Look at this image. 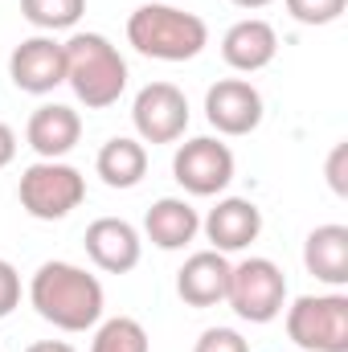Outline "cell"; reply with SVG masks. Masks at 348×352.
I'll list each match as a JSON object with an SVG mask.
<instances>
[{"mask_svg":"<svg viewBox=\"0 0 348 352\" xmlns=\"http://www.w3.org/2000/svg\"><path fill=\"white\" fill-rule=\"evenodd\" d=\"M29 303L37 316L62 332H87L102 320V283L74 263H41L29 283Z\"/></svg>","mask_w":348,"mask_h":352,"instance_id":"1","label":"cell"},{"mask_svg":"<svg viewBox=\"0 0 348 352\" xmlns=\"http://www.w3.org/2000/svg\"><path fill=\"white\" fill-rule=\"evenodd\" d=\"M127 41L156 62H193L209 45V25L173 4H140L127 16Z\"/></svg>","mask_w":348,"mask_h":352,"instance_id":"2","label":"cell"},{"mask_svg":"<svg viewBox=\"0 0 348 352\" xmlns=\"http://www.w3.org/2000/svg\"><path fill=\"white\" fill-rule=\"evenodd\" d=\"M66 82L87 111H107L127 90V62L102 33H74L66 45Z\"/></svg>","mask_w":348,"mask_h":352,"instance_id":"3","label":"cell"},{"mask_svg":"<svg viewBox=\"0 0 348 352\" xmlns=\"http://www.w3.org/2000/svg\"><path fill=\"white\" fill-rule=\"evenodd\" d=\"M21 209L37 221H62L70 217L83 201H87V180L78 168L62 164V160H37L21 173L17 184Z\"/></svg>","mask_w":348,"mask_h":352,"instance_id":"4","label":"cell"},{"mask_svg":"<svg viewBox=\"0 0 348 352\" xmlns=\"http://www.w3.org/2000/svg\"><path fill=\"white\" fill-rule=\"evenodd\" d=\"M287 336L303 352H348V295H299L287 307Z\"/></svg>","mask_w":348,"mask_h":352,"instance_id":"5","label":"cell"},{"mask_svg":"<svg viewBox=\"0 0 348 352\" xmlns=\"http://www.w3.org/2000/svg\"><path fill=\"white\" fill-rule=\"evenodd\" d=\"M226 303L250 320V324H270L283 316L287 303V278L270 258H246V263L230 266V291Z\"/></svg>","mask_w":348,"mask_h":352,"instance_id":"6","label":"cell"},{"mask_svg":"<svg viewBox=\"0 0 348 352\" xmlns=\"http://www.w3.org/2000/svg\"><path fill=\"white\" fill-rule=\"evenodd\" d=\"M173 176L176 184L184 192H193V197H217L234 180V152L221 140H213V135H197V140L176 148Z\"/></svg>","mask_w":348,"mask_h":352,"instance_id":"7","label":"cell"},{"mask_svg":"<svg viewBox=\"0 0 348 352\" xmlns=\"http://www.w3.org/2000/svg\"><path fill=\"white\" fill-rule=\"evenodd\" d=\"M131 123L144 144H176L188 127V98L173 82H148L135 94Z\"/></svg>","mask_w":348,"mask_h":352,"instance_id":"8","label":"cell"},{"mask_svg":"<svg viewBox=\"0 0 348 352\" xmlns=\"http://www.w3.org/2000/svg\"><path fill=\"white\" fill-rule=\"evenodd\" d=\"M8 74H12L17 90H25V94H50L54 87H62L66 82V50H62V41H54V37L21 41L12 50V58H8Z\"/></svg>","mask_w":348,"mask_h":352,"instance_id":"9","label":"cell"},{"mask_svg":"<svg viewBox=\"0 0 348 352\" xmlns=\"http://www.w3.org/2000/svg\"><path fill=\"white\" fill-rule=\"evenodd\" d=\"M205 119L221 135H250L262 123V94L246 78H221L205 94Z\"/></svg>","mask_w":348,"mask_h":352,"instance_id":"10","label":"cell"},{"mask_svg":"<svg viewBox=\"0 0 348 352\" xmlns=\"http://www.w3.org/2000/svg\"><path fill=\"white\" fill-rule=\"evenodd\" d=\"M87 254L107 274H127L140 266V254H144L140 230L123 217H98L87 226Z\"/></svg>","mask_w":348,"mask_h":352,"instance_id":"11","label":"cell"},{"mask_svg":"<svg viewBox=\"0 0 348 352\" xmlns=\"http://www.w3.org/2000/svg\"><path fill=\"white\" fill-rule=\"evenodd\" d=\"M205 238L213 242L217 254H234V250H246L254 238L262 234V209L246 197H226L209 209V217L201 221Z\"/></svg>","mask_w":348,"mask_h":352,"instance_id":"12","label":"cell"},{"mask_svg":"<svg viewBox=\"0 0 348 352\" xmlns=\"http://www.w3.org/2000/svg\"><path fill=\"white\" fill-rule=\"evenodd\" d=\"M25 140L29 148L41 156V160H62L66 152H74V144L83 140V119L74 107L66 102H45L29 115V127H25Z\"/></svg>","mask_w":348,"mask_h":352,"instance_id":"13","label":"cell"},{"mask_svg":"<svg viewBox=\"0 0 348 352\" xmlns=\"http://www.w3.org/2000/svg\"><path fill=\"white\" fill-rule=\"evenodd\" d=\"M230 291V263L217 250H201L176 270V295L188 307H213Z\"/></svg>","mask_w":348,"mask_h":352,"instance_id":"14","label":"cell"},{"mask_svg":"<svg viewBox=\"0 0 348 352\" xmlns=\"http://www.w3.org/2000/svg\"><path fill=\"white\" fill-rule=\"evenodd\" d=\"M274 54H279V33H274L266 21H259V16H246V21L230 25V33L221 37V58H226V66H234V70H242V74H254L262 66H270Z\"/></svg>","mask_w":348,"mask_h":352,"instance_id":"15","label":"cell"},{"mask_svg":"<svg viewBox=\"0 0 348 352\" xmlns=\"http://www.w3.org/2000/svg\"><path fill=\"white\" fill-rule=\"evenodd\" d=\"M197 230H201V217H197V209H193L188 201H180V197H160V201L144 213V234H148V242L160 246V250H180V246H188V242L197 238Z\"/></svg>","mask_w":348,"mask_h":352,"instance_id":"16","label":"cell"},{"mask_svg":"<svg viewBox=\"0 0 348 352\" xmlns=\"http://www.w3.org/2000/svg\"><path fill=\"white\" fill-rule=\"evenodd\" d=\"M303 266L328 283L345 287L348 283V226H316L303 242Z\"/></svg>","mask_w":348,"mask_h":352,"instance_id":"17","label":"cell"},{"mask_svg":"<svg viewBox=\"0 0 348 352\" xmlns=\"http://www.w3.org/2000/svg\"><path fill=\"white\" fill-rule=\"evenodd\" d=\"M94 168L102 176V184L111 188H135L144 176H148V148L140 140H127V135H115L98 148V160Z\"/></svg>","mask_w":348,"mask_h":352,"instance_id":"18","label":"cell"},{"mask_svg":"<svg viewBox=\"0 0 348 352\" xmlns=\"http://www.w3.org/2000/svg\"><path fill=\"white\" fill-rule=\"evenodd\" d=\"M87 12V0H21V16L45 33L74 29Z\"/></svg>","mask_w":348,"mask_h":352,"instance_id":"19","label":"cell"},{"mask_svg":"<svg viewBox=\"0 0 348 352\" xmlns=\"http://www.w3.org/2000/svg\"><path fill=\"white\" fill-rule=\"evenodd\" d=\"M90 352H148V332L131 316H115L94 332Z\"/></svg>","mask_w":348,"mask_h":352,"instance_id":"20","label":"cell"},{"mask_svg":"<svg viewBox=\"0 0 348 352\" xmlns=\"http://www.w3.org/2000/svg\"><path fill=\"white\" fill-rule=\"evenodd\" d=\"M348 8V0H287V12L299 25H332L340 21Z\"/></svg>","mask_w":348,"mask_h":352,"instance_id":"21","label":"cell"},{"mask_svg":"<svg viewBox=\"0 0 348 352\" xmlns=\"http://www.w3.org/2000/svg\"><path fill=\"white\" fill-rule=\"evenodd\" d=\"M193 352H250V349H246L242 332H234V328H205Z\"/></svg>","mask_w":348,"mask_h":352,"instance_id":"22","label":"cell"},{"mask_svg":"<svg viewBox=\"0 0 348 352\" xmlns=\"http://www.w3.org/2000/svg\"><path fill=\"white\" fill-rule=\"evenodd\" d=\"M17 303H21V274L8 258H0V320L12 316Z\"/></svg>","mask_w":348,"mask_h":352,"instance_id":"23","label":"cell"},{"mask_svg":"<svg viewBox=\"0 0 348 352\" xmlns=\"http://www.w3.org/2000/svg\"><path fill=\"white\" fill-rule=\"evenodd\" d=\"M328 184L336 197H348V144H336L328 156Z\"/></svg>","mask_w":348,"mask_h":352,"instance_id":"24","label":"cell"},{"mask_svg":"<svg viewBox=\"0 0 348 352\" xmlns=\"http://www.w3.org/2000/svg\"><path fill=\"white\" fill-rule=\"evenodd\" d=\"M12 156H17V131L0 119V168H8V164H12Z\"/></svg>","mask_w":348,"mask_h":352,"instance_id":"25","label":"cell"},{"mask_svg":"<svg viewBox=\"0 0 348 352\" xmlns=\"http://www.w3.org/2000/svg\"><path fill=\"white\" fill-rule=\"evenodd\" d=\"M25 352H78V349L66 344V340H37V344H29Z\"/></svg>","mask_w":348,"mask_h":352,"instance_id":"26","label":"cell"},{"mask_svg":"<svg viewBox=\"0 0 348 352\" xmlns=\"http://www.w3.org/2000/svg\"><path fill=\"white\" fill-rule=\"evenodd\" d=\"M234 4H238V8H266L270 0H234Z\"/></svg>","mask_w":348,"mask_h":352,"instance_id":"27","label":"cell"}]
</instances>
